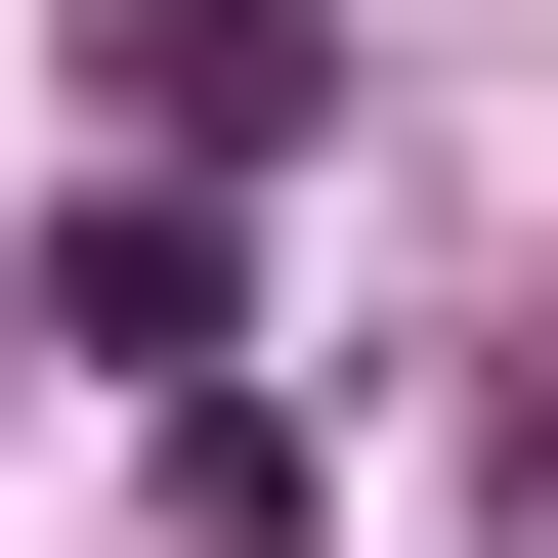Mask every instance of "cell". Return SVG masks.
I'll use <instances>...</instances> for the list:
<instances>
[{"label":"cell","mask_w":558,"mask_h":558,"mask_svg":"<svg viewBox=\"0 0 558 558\" xmlns=\"http://www.w3.org/2000/svg\"><path fill=\"white\" fill-rule=\"evenodd\" d=\"M86 86H130V130H172V172H258V130H301V86H344V44H301V0H86Z\"/></svg>","instance_id":"cell-1"},{"label":"cell","mask_w":558,"mask_h":558,"mask_svg":"<svg viewBox=\"0 0 558 558\" xmlns=\"http://www.w3.org/2000/svg\"><path fill=\"white\" fill-rule=\"evenodd\" d=\"M515 515H558V344H515Z\"/></svg>","instance_id":"cell-2"}]
</instances>
